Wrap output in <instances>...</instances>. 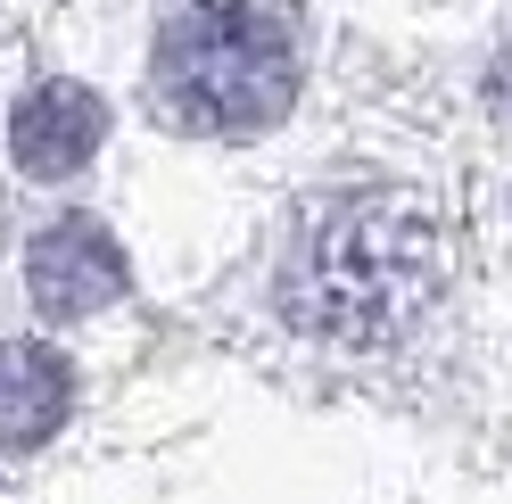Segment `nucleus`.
I'll return each mask as SVG.
<instances>
[{"instance_id":"1","label":"nucleus","mask_w":512,"mask_h":504,"mask_svg":"<svg viewBox=\"0 0 512 504\" xmlns=\"http://www.w3.org/2000/svg\"><path fill=\"white\" fill-rule=\"evenodd\" d=\"M438 224L405 191H339L298 215L281 248V323L323 339V348H397L438 306Z\"/></svg>"},{"instance_id":"2","label":"nucleus","mask_w":512,"mask_h":504,"mask_svg":"<svg viewBox=\"0 0 512 504\" xmlns=\"http://www.w3.org/2000/svg\"><path fill=\"white\" fill-rule=\"evenodd\" d=\"M306 50L290 0H174L157 25L149 91L182 133H273L298 100Z\"/></svg>"},{"instance_id":"3","label":"nucleus","mask_w":512,"mask_h":504,"mask_svg":"<svg viewBox=\"0 0 512 504\" xmlns=\"http://www.w3.org/2000/svg\"><path fill=\"white\" fill-rule=\"evenodd\" d=\"M25 290L50 323H83V314H100L133 290V265H124V248L100 215H58L25 248Z\"/></svg>"},{"instance_id":"4","label":"nucleus","mask_w":512,"mask_h":504,"mask_svg":"<svg viewBox=\"0 0 512 504\" xmlns=\"http://www.w3.org/2000/svg\"><path fill=\"white\" fill-rule=\"evenodd\" d=\"M100 141H108V100H100L91 83L50 75V83H34V91L9 108V157H17L25 182H67V174H83L91 157H100Z\"/></svg>"},{"instance_id":"5","label":"nucleus","mask_w":512,"mask_h":504,"mask_svg":"<svg viewBox=\"0 0 512 504\" xmlns=\"http://www.w3.org/2000/svg\"><path fill=\"white\" fill-rule=\"evenodd\" d=\"M75 414V364L50 339H0V455L50 447Z\"/></svg>"},{"instance_id":"6","label":"nucleus","mask_w":512,"mask_h":504,"mask_svg":"<svg viewBox=\"0 0 512 504\" xmlns=\"http://www.w3.org/2000/svg\"><path fill=\"white\" fill-rule=\"evenodd\" d=\"M488 108H496V116L512 124V50H504L496 67H488Z\"/></svg>"}]
</instances>
